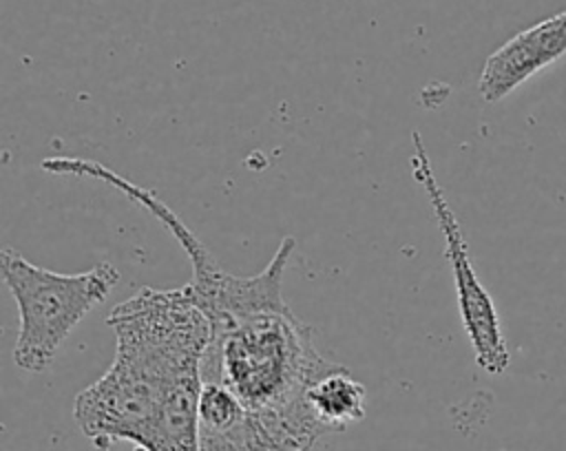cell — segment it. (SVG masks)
I'll use <instances>...</instances> for the list:
<instances>
[{
    "mask_svg": "<svg viewBox=\"0 0 566 451\" xmlns=\"http://www.w3.org/2000/svg\"><path fill=\"white\" fill-rule=\"evenodd\" d=\"M562 55H566V9L495 49L482 66L478 91L484 102H500Z\"/></svg>",
    "mask_w": 566,
    "mask_h": 451,
    "instance_id": "cell-5",
    "label": "cell"
},
{
    "mask_svg": "<svg viewBox=\"0 0 566 451\" xmlns=\"http://www.w3.org/2000/svg\"><path fill=\"white\" fill-rule=\"evenodd\" d=\"M411 137H413L411 170H413L416 181L422 186L424 195L429 197L438 228L444 237V254L449 259L453 283H455L458 312L462 318V327L473 347L478 367L491 376H500L509 369L511 356L506 349V340L502 334L495 303L473 270L467 239L462 234L455 212L451 210V206L447 201L442 186L436 179V172L431 168V161L424 150L420 133L413 130Z\"/></svg>",
    "mask_w": 566,
    "mask_h": 451,
    "instance_id": "cell-4",
    "label": "cell"
},
{
    "mask_svg": "<svg viewBox=\"0 0 566 451\" xmlns=\"http://www.w3.org/2000/svg\"><path fill=\"white\" fill-rule=\"evenodd\" d=\"M115 358L82 389L73 416L97 451L130 442L137 451H197L201 365L210 321L190 292L142 287L113 307Z\"/></svg>",
    "mask_w": 566,
    "mask_h": 451,
    "instance_id": "cell-1",
    "label": "cell"
},
{
    "mask_svg": "<svg viewBox=\"0 0 566 451\" xmlns=\"http://www.w3.org/2000/svg\"><path fill=\"white\" fill-rule=\"evenodd\" d=\"M334 365L314 347L312 327L281 303L210 327L201 376L226 385L248 411H281L305 402Z\"/></svg>",
    "mask_w": 566,
    "mask_h": 451,
    "instance_id": "cell-2",
    "label": "cell"
},
{
    "mask_svg": "<svg viewBox=\"0 0 566 451\" xmlns=\"http://www.w3.org/2000/svg\"><path fill=\"white\" fill-rule=\"evenodd\" d=\"M248 407L221 382L206 380L199 394L197 451H248Z\"/></svg>",
    "mask_w": 566,
    "mask_h": 451,
    "instance_id": "cell-6",
    "label": "cell"
},
{
    "mask_svg": "<svg viewBox=\"0 0 566 451\" xmlns=\"http://www.w3.org/2000/svg\"><path fill=\"white\" fill-rule=\"evenodd\" d=\"M365 385L343 365H334L307 389L310 409L327 433L345 431L349 424L360 422L365 418Z\"/></svg>",
    "mask_w": 566,
    "mask_h": 451,
    "instance_id": "cell-7",
    "label": "cell"
},
{
    "mask_svg": "<svg viewBox=\"0 0 566 451\" xmlns=\"http://www.w3.org/2000/svg\"><path fill=\"white\" fill-rule=\"evenodd\" d=\"M2 279L18 305L13 360L20 369L44 371L77 323L108 298L119 270L99 261L91 270L62 274L27 261L18 250L0 252Z\"/></svg>",
    "mask_w": 566,
    "mask_h": 451,
    "instance_id": "cell-3",
    "label": "cell"
}]
</instances>
